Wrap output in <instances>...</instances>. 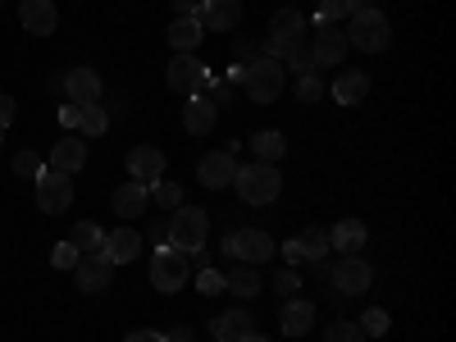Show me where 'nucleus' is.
I'll use <instances>...</instances> for the list:
<instances>
[{"mask_svg":"<svg viewBox=\"0 0 456 342\" xmlns=\"http://www.w3.org/2000/svg\"><path fill=\"white\" fill-rule=\"evenodd\" d=\"M51 169H60V174H78L83 165H87V142L83 137H60L55 146H51V160H46Z\"/></svg>","mask_w":456,"mask_h":342,"instance_id":"21","label":"nucleus"},{"mask_svg":"<svg viewBox=\"0 0 456 342\" xmlns=\"http://www.w3.org/2000/svg\"><path fill=\"white\" fill-rule=\"evenodd\" d=\"M283 69H292L297 78H306V73H320V69H315V55H311L306 42H297V46H292V55L283 60Z\"/></svg>","mask_w":456,"mask_h":342,"instance_id":"33","label":"nucleus"},{"mask_svg":"<svg viewBox=\"0 0 456 342\" xmlns=\"http://www.w3.org/2000/svg\"><path fill=\"white\" fill-rule=\"evenodd\" d=\"M73 206V183H69V174H60V169H42L37 174V210H46V215H60V210H69Z\"/></svg>","mask_w":456,"mask_h":342,"instance_id":"7","label":"nucleus"},{"mask_svg":"<svg viewBox=\"0 0 456 342\" xmlns=\"http://www.w3.org/2000/svg\"><path fill=\"white\" fill-rule=\"evenodd\" d=\"M324 342H365V333H361V324H352V320H333V324L324 329Z\"/></svg>","mask_w":456,"mask_h":342,"instance_id":"34","label":"nucleus"},{"mask_svg":"<svg viewBox=\"0 0 456 342\" xmlns=\"http://www.w3.org/2000/svg\"><path fill=\"white\" fill-rule=\"evenodd\" d=\"M283 78H288V69H283L279 60H270V55H256V60L247 64V73H242L247 101H256V105H270V101H279V96H283Z\"/></svg>","mask_w":456,"mask_h":342,"instance_id":"4","label":"nucleus"},{"mask_svg":"<svg viewBox=\"0 0 456 342\" xmlns=\"http://www.w3.org/2000/svg\"><path fill=\"white\" fill-rule=\"evenodd\" d=\"M187 279H192V260L183 251H174V247L151 251V288L156 292H178V288H187Z\"/></svg>","mask_w":456,"mask_h":342,"instance_id":"5","label":"nucleus"},{"mask_svg":"<svg viewBox=\"0 0 456 342\" xmlns=\"http://www.w3.org/2000/svg\"><path fill=\"white\" fill-rule=\"evenodd\" d=\"M165 342H192V329H183V324H178L174 333H165Z\"/></svg>","mask_w":456,"mask_h":342,"instance_id":"47","label":"nucleus"},{"mask_svg":"<svg viewBox=\"0 0 456 342\" xmlns=\"http://www.w3.org/2000/svg\"><path fill=\"white\" fill-rule=\"evenodd\" d=\"M206 238H210V215H206V210H197V206L169 210V247H174V251L192 256V251L206 247Z\"/></svg>","mask_w":456,"mask_h":342,"instance_id":"3","label":"nucleus"},{"mask_svg":"<svg viewBox=\"0 0 456 342\" xmlns=\"http://www.w3.org/2000/svg\"><path fill=\"white\" fill-rule=\"evenodd\" d=\"M347 37H342L338 23H320L315 28V42H311V55H315V69H329V64H342L347 60Z\"/></svg>","mask_w":456,"mask_h":342,"instance_id":"10","label":"nucleus"},{"mask_svg":"<svg viewBox=\"0 0 456 342\" xmlns=\"http://www.w3.org/2000/svg\"><path fill=\"white\" fill-rule=\"evenodd\" d=\"M210 333H215V342H242V338L256 333V320H251L247 311H224Z\"/></svg>","mask_w":456,"mask_h":342,"instance_id":"23","label":"nucleus"},{"mask_svg":"<svg viewBox=\"0 0 456 342\" xmlns=\"http://www.w3.org/2000/svg\"><path fill=\"white\" fill-rule=\"evenodd\" d=\"M297 247H301V256H306V260H324L329 256V233H324V228L315 224V228H301V233H297Z\"/></svg>","mask_w":456,"mask_h":342,"instance_id":"29","label":"nucleus"},{"mask_svg":"<svg viewBox=\"0 0 456 342\" xmlns=\"http://www.w3.org/2000/svg\"><path fill=\"white\" fill-rule=\"evenodd\" d=\"M365 238H370V228H365L361 219H338V224L329 228V251H342V256H361Z\"/></svg>","mask_w":456,"mask_h":342,"instance_id":"18","label":"nucleus"},{"mask_svg":"<svg viewBox=\"0 0 456 342\" xmlns=\"http://www.w3.org/2000/svg\"><path fill=\"white\" fill-rule=\"evenodd\" d=\"M224 288L233 292V297H242V301H251V297H256V292L265 288V279H260V274L251 270V265H242V270H233V274L224 279Z\"/></svg>","mask_w":456,"mask_h":342,"instance_id":"28","label":"nucleus"},{"mask_svg":"<svg viewBox=\"0 0 456 342\" xmlns=\"http://www.w3.org/2000/svg\"><path fill=\"white\" fill-rule=\"evenodd\" d=\"M0 5H5V0H0Z\"/></svg>","mask_w":456,"mask_h":342,"instance_id":"49","label":"nucleus"},{"mask_svg":"<svg viewBox=\"0 0 456 342\" xmlns=\"http://www.w3.org/2000/svg\"><path fill=\"white\" fill-rule=\"evenodd\" d=\"M197 23L206 32H233L242 23V0H201V5H197Z\"/></svg>","mask_w":456,"mask_h":342,"instance_id":"12","label":"nucleus"},{"mask_svg":"<svg viewBox=\"0 0 456 342\" xmlns=\"http://www.w3.org/2000/svg\"><path fill=\"white\" fill-rule=\"evenodd\" d=\"M283 260H288V265H297V260H306V256H301V247H297V238H292V242H283Z\"/></svg>","mask_w":456,"mask_h":342,"instance_id":"46","label":"nucleus"},{"mask_svg":"<svg viewBox=\"0 0 456 342\" xmlns=\"http://www.w3.org/2000/svg\"><path fill=\"white\" fill-rule=\"evenodd\" d=\"M256 55H260V46L251 42V37H247V42H233V60H247V64H251Z\"/></svg>","mask_w":456,"mask_h":342,"instance_id":"43","label":"nucleus"},{"mask_svg":"<svg viewBox=\"0 0 456 342\" xmlns=\"http://www.w3.org/2000/svg\"><path fill=\"white\" fill-rule=\"evenodd\" d=\"M224 251L238 256L242 265H260V260H270L279 247H274V238L265 233V228H242V233H228L224 238Z\"/></svg>","mask_w":456,"mask_h":342,"instance_id":"8","label":"nucleus"},{"mask_svg":"<svg viewBox=\"0 0 456 342\" xmlns=\"http://www.w3.org/2000/svg\"><path fill=\"white\" fill-rule=\"evenodd\" d=\"M151 201H156L160 210H178V206H183V187L160 178V183H151Z\"/></svg>","mask_w":456,"mask_h":342,"instance_id":"31","label":"nucleus"},{"mask_svg":"<svg viewBox=\"0 0 456 342\" xmlns=\"http://www.w3.org/2000/svg\"><path fill=\"white\" fill-rule=\"evenodd\" d=\"M233 174H238V160L228 156V151H210V156L197 165V178H201V187H210V192L233 187Z\"/></svg>","mask_w":456,"mask_h":342,"instance_id":"14","label":"nucleus"},{"mask_svg":"<svg viewBox=\"0 0 456 342\" xmlns=\"http://www.w3.org/2000/svg\"><path fill=\"white\" fill-rule=\"evenodd\" d=\"M69 274L78 279V288H83V292H105V288H110V279H114V265H110V256H105V251H92V256H78V265H73Z\"/></svg>","mask_w":456,"mask_h":342,"instance_id":"11","label":"nucleus"},{"mask_svg":"<svg viewBox=\"0 0 456 342\" xmlns=\"http://www.w3.org/2000/svg\"><path fill=\"white\" fill-rule=\"evenodd\" d=\"M110 206H114V215H119V219L133 224V219L151 206V187H146V183H124V187H114Z\"/></svg>","mask_w":456,"mask_h":342,"instance_id":"19","label":"nucleus"},{"mask_svg":"<svg viewBox=\"0 0 456 342\" xmlns=\"http://www.w3.org/2000/svg\"><path fill=\"white\" fill-rule=\"evenodd\" d=\"M233 187H238V197L247 206H274L279 192H283V174L274 165H265V160H251V165H238Z\"/></svg>","mask_w":456,"mask_h":342,"instance_id":"2","label":"nucleus"},{"mask_svg":"<svg viewBox=\"0 0 456 342\" xmlns=\"http://www.w3.org/2000/svg\"><path fill=\"white\" fill-rule=\"evenodd\" d=\"M342 37H347V46H356V51H365V55H379V51H388V42H393V23H388L384 10L365 5V10H356V14L347 19Z\"/></svg>","mask_w":456,"mask_h":342,"instance_id":"1","label":"nucleus"},{"mask_svg":"<svg viewBox=\"0 0 456 342\" xmlns=\"http://www.w3.org/2000/svg\"><path fill=\"white\" fill-rule=\"evenodd\" d=\"M64 96L73 105H101V73L92 69H69L64 73Z\"/></svg>","mask_w":456,"mask_h":342,"instance_id":"16","label":"nucleus"},{"mask_svg":"<svg viewBox=\"0 0 456 342\" xmlns=\"http://www.w3.org/2000/svg\"><path fill=\"white\" fill-rule=\"evenodd\" d=\"M329 279H333V288L342 292V297H356V292H370V283H374V270L361 260V256H342L333 270H329Z\"/></svg>","mask_w":456,"mask_h":342,"instance_id":"9","label":"nucleus"},{"mask_svg":"<svg viewBox=\"0 0 456 342\" xmlns=\"http://www.w3.org/2000/svg\"><path fill=\"white\" fill-rule=\"evenodd\" d=\"M365 92H370V78L361 69H342L333 78V101L338 105H356V101H365Z\"/></svg>","mask_w":456,"mask_h":342,"instance_id":"25","label":"nucleus"},{"mask_svg":"<svg viewBox=\"0 0 456 342\" xmlns=\"http://www.w3.org/2000/svg\"><path fill=\"white\" fill-rule=\"evenodd\" d=\"M352 14H356V0H320L315 28H320V23H347Z\"/></svg>","mask_w":456,"mask_h":342,"instance_id":"30","label":"nucleus"},{"mask_svg":"<svg viewBox=\"0 0 456 342\" xmlns=\"http://www.w3.org/2000/svg\"><path fill=\"white\" fill-rule=\"evenodd\" d=\"M242 342H270V338H260V333H251V338H242Z\"/></svg>","mask_w":456,"mask_h":342,"instance_id":"48","label":"nucleus"},{"mask_svg":"<svg viewBox=\"0 0 456 342\" xmlns=\"http://www.w3.org/2000/svg\"><path fill=\"white\" fill-rule=\"evenodd\" d=\"M19 23H23L32 37H51V32L60 28V10H55V0H23Z\"/></svg>","mask_w":456,"mask_h":342,"instance_id":"15","label":"nucleus"},{"mask_svg":"<svg viewBox=\"0 0 456 342\" xmlns=\"http://www.w3.org/2000/svg\"><path fill=\"white\" fill-rule=\"evenodd\" d=\"M42 169H46V160L37 156V151H19V156H14V174H23V178H37Z\"/></svg>","mask_w":456,"mask_h":342,"instance_id":"36","label":"nucleus"},{"mask_svg":"<svg viewBox=\"0 0 456 342\" xmlns=\"http://www.w3.org/2000/svg\"><path fill=\"white\" fill-rule=\"evenodd\" d=\"M279 329H283L288 338H306V333L315 329V301H306V297H288L283 306H279Z\"/></svg>","mask_w":456,"mask_h":342,"instance_id":"13","label":"nucleus"},{"mask_svg":"<svg viewBox=\"0 0 456 342\" xmlns=\"http://www.w3.org/2000/svg\"><path fill=\"white\" fill-rule=\"evenodd\" d=\"M128 174H133V183H160V174H165V151H156V146H133L128 151Z\"/></svg>","mask_w":456,"mask_h":342,"instance_id":"17","label":"nucleus"},{"mask_svg":"<svg viewBox=\"0 0 456 342\" xmlns=\"http://www.w3.org/2000/svg\"><path fill=\"white\" fill-rule=\"evenodd\" d=\"M361 333H365V338H384V333H388V311L370 306V311L361 315Z\"/></svg>","mask_w":456,"mask_h":342,"instance_id":"35","label":"nucleus"},{"mask_svg":"<svg viewBox=\"0 0 456 342\" xmlns=\"http://www.w3.org/2000/svg\"><path fill=\"white\" fill-rule=\"evenodd\" d=\"M14 124V96H5V92H0V133H5Z\"/></svg>","mask_w":456,"mask_h":342,"instance_id":"42","label":"nucleus"},{"mask_svg":"<svg viewBox=\"0 0 456 342\" xmlns=\"http://www.w3.org/2000/svg\"><path fill=\"white\" fill-rule=\"evenodd\" d=\"M165 83L183 96H206L210 87V69L197 60V55H174V64L165 69Z\"/></svg>","mask_w":456,"mask_h":342,"instance_id":"6","label":"nucleus"},{"mask_svg":"<svg viewBox=\"0 0 456 342\" xmlns=\"http://www.w3.org/2000/svg\"><path fill=\"white\" fill-rule=\"evenodd\" d=\"M274 292L288 301V297H297V292H301V279H297L292 270H279V279H274Z\"/></svg>","mask_w":456,"mask_h":342,"instance_id":"39","label":"nucleus"},{"mask_svg":"<svg viewBox=\"0 0 456 342\" xmlns=\"http://www.w3.org/2000/svg\"><path fill=\"white\" fill-rule=\"evenodd\" d=\"M197 288H201L206 297H215V292H224V274H215V270H201V274H197Z\"/></svg>","mask_w":456,"mask_h":342,"instance_id":"40","label":"nucleus"},{"mask_svg":"<svg viewBox=\"0 0 456 342\" xmlns=\"http://www.w3.org/2000/svg\"><path fill=\"white\" fill-rule=\"evenodd\" d=\"M320 96H324L320 73H306V78H297V101H320Z\"/></svg>","mask_w":456,"mask_h":342,"instance_id":"38","label":"nucleus"},{"mask_svg":"<svg viewBox=\"0 0 456 342\" xmlns=\"http://www.w3.org/2000/svg\"><path fill=\"white\" fill-rule=\"evenodd\" d=\"M215 124H219V110L210 105V96H187V105H183V128L192 133V137H206Z\"/></svg>","mask_w":456,"mask_h":342,"instance_id":"20","label":"nucleus"},{"mask_svg":"<svg viewBox=\"0 0 456 342\" xmlns=\"http://www.w3.org/2000/svg\"><path fill=\"white\" fill-rule=\"evenodd\" d=\"M124 342H165V333H156V329H137V333H128Z\"/></svg>","mask_w":456,"mask_h":342,"instance_id":"45","label":"nucleus"},{"mask_svg":"<svg viewBox=\"0 0 456 342\" xmlns=\"http://www.w3.org/2000/svg\"><path fill=\"white\" fill-rule=\"evenodd\" d=\"M137 251H142V238H137V228H133V224L114 228V233L105 238V256H110V265H133Z\"/></svg>","mask_w":456,"mask_h":342,"instance_id":"22","label":"nucleus"},{"mask_svg":"<svg viewBox=\"0 0 456 342\" xmlns=\"http://www.w3.org/2000/svg\"><path fill=\"white\" fill-rule=\"evenodd\" d=\"M105 228L96 224V219H78V224H73V233H69V242L73 247H78L83 256H92V251H105Z\"/></svg>","mask_w":456,"mask_h":342,"instance_id":"26","label":"nucleus"},{"mask_svg":"<svg viewBox=\"0 0 456 342\" xmlns=\"http://www.w3.org/2000/svg\"><path fill=\"white\" fill-rule=\"evenodd\" d=\"M201 37H206V28L197 23V14L169 23V46H174V55H192V51L201 46Z\"/></svg>","mask_w":456,"mask_h":342,"instance_id":"24","label":"nucleus"},{"mask_svg":"<svg viewBox=\"0 0 456 342\" xmlns=\"http://www.w3.org/2000/svg\"><path fill=\"white\" fill-rule=\"evenodd\" d=\"M78 247H73V242H55V251H51V265H55V270H73V265H78Z\"/></svg>","mask_w":456,"mask_h":342,"instance_id":"37","label":"nucleus"},{"mask_svg":"<svg viewBox=\"0 0 456 342\" xmlns=\"http://www.w3.org/2000/svg\"><path fill=\"white\" fill-rule=\"evenodd\" d=\"M78 119H83V105H60V128H78Z\"/></svg>","mask_w":456,"mask_h":342,"instance_id":"41","label":"nucleus"},{"mask_svg":"<svg viewBox=\"0 0 456 342\" xmlns=\"http://www.w3.org/2000/svg\"><path fill=\"white\" fill-rule=\"evenodd\" d=\"M201 0H174V19H192Z\"/></svg>","mask_w":456,"mask_h":342,"instance_id":"44","label":"nucleus"},{"mask_svg":"<svg viewBox=\"0 0 456 342\" xmlns=\"http://www.w3.org/2000/svg\"><path fill=\"white\" fill-rule=\"evenodd\" d=\"M110 128V114L101 110V105H83V119H78V133L83 137H101Z\"/></svg>","mask_w":456,"mask_h":342,"instance_id":"32","label":"nucleus"},{"mask_svg":"<svg viewBox=\"0 0 456 342\" xmlns=\"http://www.w3.org/2000/svg\"><path fill=\"white\" fill-rule=\"evenodd\" d=\"M251 151H256V160L274 165V160H283L288 137H283V133H274V128H265V133H256V137H251Z\"/></svg>","mask_w":456,"mask_h":342,"instance_id":"27","label":"nucleus"}]
</instances>
